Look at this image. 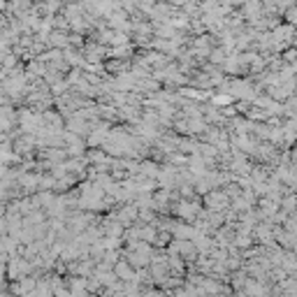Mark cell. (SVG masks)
Masks as SVG:
<instances>
[{
    "mask_svg": "<svg viewBox=\"0 0 297 297\" xmlns=\"http://www.w3.org/2000/svg\"><path fill=\"white\" fill-rule=\"evenodd\" d=\"M112 272H114V276H116L118 281H123V283H126V281H132V276H135V269H132V267L128 265V263L123 260V258L114 263V267H112Z\"/></svg>",
    "mask_w": 297,
    "mask_h": 297,
    "instance_id": "cell-3",
    "label": "cell"
},
{
    "mask_svg": "<svg viewBox=\"0 0 297 297\" xmlns=\"http://www.w3.org/2000/svg\"><path fill=\"white\" fill-rule=\"evenodd\" d=\"M21 65V61H19V56H14L12 51H7L5 56H2V61H0V67L2 70H7V72H12V70H16Z\"/></svg>",
    "mask_w": 297,
    "mask_h": 297,
    "instance_id": "cell-5",
    "label": "cell"
},
{
    "mask_svg": "<svg viewBox=\"0 0 297 297\" xmlns=\"http://www.w3.org/2000/svg\"><path fill=\"white\" fill-rule=\"evenodd\" d=\"M123 44H130V35L128 33H116L112 35V40H109V47H123Z\"/></svg>",
    "mask_w": 297,
    "mask_h": 297,
    "instance_id": "cell-10",
    "label": "cell"
},
{
    "mask_svg": "<svg viewBox=\"0 0 297 297\" xmlns=\"http://www.w3.org/2000/svg\"><path fill=\"white\" fill-rule=\"evenodd\" d=\"M202 207L207 209V212H228L230 209V198L223 193V188H214V191H209L204 198H202Z\"/></svg>",
    "mask_w": 297,
    "mask_h": 297,
    "instance_id": "cell-2",
    "label": "cell"
},
{
    "mask_svg": "<svg viewBox=\"0 0 297 297\" xmlns=\"http://www.w3.org/2000/svg\"><path fill=\"white\" fill-rule=\"evenodd\" d=\"M281 269L286 272L288 276H295V269H297V265H295V253H283V260H281Z\"/></svg>",
    "mask_w": 297,
    "mask_h": 297,
    "instance_id": "cell-8",
    "label": "cell"
},
{
    "mask_svg": "<svg viewBox=\"0 0 297 297\" xmlns=\"http://www.w3.org/2000/svg\"><path fill=\"white\" fill-rule=\"evenodd\" d=\"M19 283V290H21V297H26L28 293H33L35 288H37V279H33V276H23L16 281Z\"/></svg>",
    "mask_w": 297,
    "mask_h": 297,
    "instance_id": "cell-7",
    "label": "cell"
},
{
    "mask_svg": "<svg viewBox=\"0 0 297 297\" xmlns=\"http://www.w3.org/2000/svg\"><path fill=\"white\" fill-rule=\"evenodd\" d=\"M7 77H10V72H7V70H2V67H0V84H2V82H5V79H7Z\"/></svg>",
    "mask_w": 297,
    "mask_h": 297,
    "instance_id": "cell-11",
    "label": "cell"
},
{
    "mask_svg": "<svg viewBox=\"0 0 297 297\" xmlns=\"http://www.w3.org/2000/svg\"><path fill=\"white\" fill-rule=\"evenodd\" d=\"M33 274V267L28 260H23L19 255H12L7 260V267H5V281H19L23 276H31Z\"/></svg>",
    "mask_w": 297,
    "mask_h": 297,
    "instance_id": "cell-1",
    "label": "cell"
},
{
    "mask_svg": "<svg viewBox=\"0 0 297 297\" xmlns=\"http://www.w3.org/2000/svg\"><path fill=\"white\" fill-rule=\"evenodd\" d=\"M153 237H156V228H153V225H142V223H139V242L151 244Z\"/></svg>",
    "mask_w": 297,
    "mask_h": 297,
    "instance_id": "cell-9",
    "label": "cell"
},
{
    "mask_svg": "<svg viewBox=\"0 0 297 297\" xmlns=\"http://www.w3.org/2000/svg\"><path fill=\"white\" fill-rule=\"evenodd\" d=\"M158 170H160L158 163H153V160H148V158L139 163V177H147V179H156Z\"/></svg>",
    "mask_w": 297,
    "mask_h": 297,
    "instance_id": "cell-4",
    "label": "cell"
},
{
    "mask_svg": "<svg viewBox=\"0 0 297 297\" xmlns=\"http://www.w3.org/2000/svg\"><path fill=\"white\" fill-rule=\"evenodd\" d=\"M225 58H228V53L223 51L221 47H214L212 51H209V56H207V63L216 65V67H221V65L225 63Z\"/></svg>",
    "mask_w": 297,
    "mask_h": 297,
    "instance_id": "cell-6",
    "label": "cell"
}]
</instances>
